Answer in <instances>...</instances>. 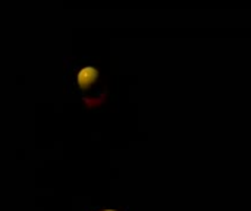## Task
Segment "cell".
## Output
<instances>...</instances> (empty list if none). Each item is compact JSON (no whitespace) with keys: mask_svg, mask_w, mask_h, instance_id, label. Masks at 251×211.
I'll use <instances>...</instances> for the list:
<instances>
[{"mask_svg":"<svg viewBox=\"0 0 251 211\" xmlns=\"http://www.w3.org/2000/svg\"><path fill=\"white\" fill-rule=\"evenodd\" d=\"M103 211H116V210H103Z\"/></svg>","mask_w":251,"mask_h":211,"instance_id":"2","label":"cell"},{"mask_svg":"<svg viewBox=\"0 0 251 211\" xmlns=\"http://www.w3.org/2000/svg\"><path fill=\"white\" fill-rule=\"evenodd\" d=\"M97 76H99L97 69L93 68V66H87V68L79 70V73H78V84H79L81 88L85 90V88H88L97 79Z\"/></svg>","mask_w":251,"mask_h":211,"instance_id":"1","label":"cell"}]
</instances>
